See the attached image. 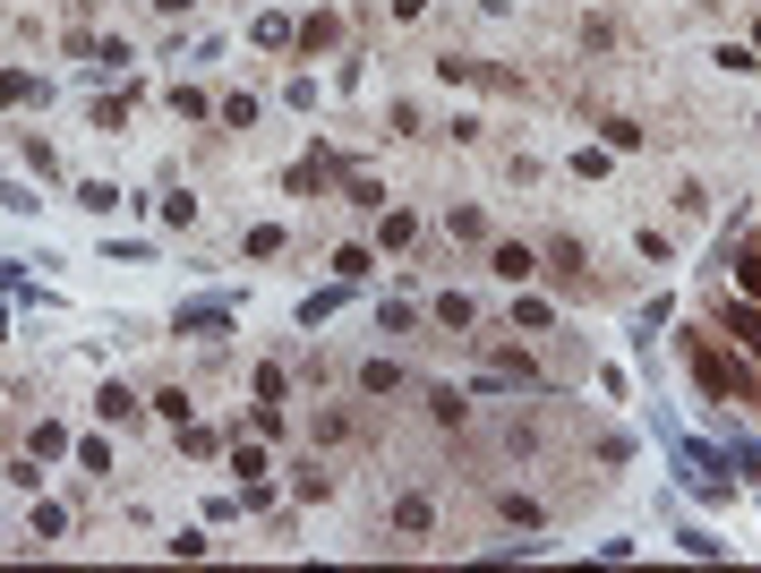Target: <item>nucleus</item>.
<instances>
[{
  "instance_id": "1",
  "label": "nucleus",
  "mask_w": 761,
  "mask_h": 573,
  "mask_svg": "<svg viewBox=\"0 0 761 573\" xmlns=\"http://www.w3.org/2000/svg\"><path fill=\"white\" fill-rule=\"evenodd\" d=\"M693 377H702L711 394H753V377H745L736 360H718V351H693Z\"/></svg>"
},
{
  "instance_id": "2",
  "label": "nucleus",
  "mask_w": 761,
  "mask_h": 573,
  "mask_svg": "<svg viewBox=\"0 0 761 573\" xmlns=\"http://www.w3.org/2000/svg\"><path fill=\"white\" fill-rule=\"evenodd\" d=\"M497 274H506V283H531V274H539V258H531L522 240H506V249H497Z\"/></svg>"
},
{
  "instance_id": "3",
  "label": "nucleus",
  "mask_w": 761,
  "mask_h": 573,
  "mask_svg": "<svg viewBox=\"0 0 761 573\" xmlns=\"http://www.w3.org/2000/svg\"><path fill=\"white\" fill-rule=\"evenodd\" d=\"M727 334H736V343H753V351H761V309H753V300H736V309H727Z\"/></svg>"
},
{
  "instance_id": "4",
  "label": "nucleus",
  "mask_w": 761,
  "mask_h": 573,
  "mask_svg": "<svg viewBox=\"0 0 761 573\" xmlns=\"http://www.w3.org/2000/svg\"><path fill=\"white\" fill-rule=\"evenodd\" d=\"M428 522H437V514H428V497H403V505H394V530H428Z\"/></svg>"
},
{
  "instance_id": "5",
  "label": "nucleus",
  "mask_w": 761,
  "mask_h": 573,
  "mask_svg": "<svg viewBox=\"0 0 761 573\" xmlns=\"http://www.w3.org/2000/svg\"><path fill=\"white\" fill-rule=\"evenodd\" d=\"M359 385H368V394H394L403 377H394V360H368V368H359Z\"/></svg>"
},
{
  "instance_id": "6",
  "label": "nucleus",
  "mask_w": 761,
  "mask_h": 573,
  "mask_svg": "<svg viewBox=\"0 0 761 573\" xmlns=\"http://www.w3.org/2000/svg\"><path fill=\"white\" fill-rule=\"evenodd\" d=\"M95 411H103V419H129V411H138V394H129V385H103Z\"/></svg>"
},
{
  "instance_id": "7",
  "label": "nucleus",
  "mask_w": 761,
  "mask_h": 573,
  "mask_svg": "<svg viewBox=\"0 0 761 573\" xmlns=\"http://www.w3.org/2000/svg\"><path fill=\"white\" fill-rule=\"evenodd\" d=\"M26 95H35V77L26 69H0V104H26Z\"/></svg>"
},
{
  "instance_id": "8",
  "label": "nucleus",
  "mask_w": 761,
  "mask_h": 573,
  "mask_svg": "<svg viewBox=\"0 0 761 573\" xmlns=\"http://www.w3.org/2000/svg\"><path fill=\"white\" fill-rule=\"evenodd\" d=\"M736 283H745V300H761V249H753L745 265H736Z\"/></svg>"
}]
</instances>
